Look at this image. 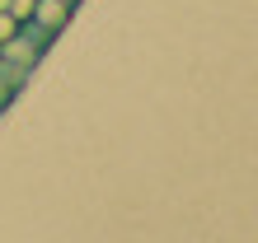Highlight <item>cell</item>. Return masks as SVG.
I'll return each mask as SVG.
<instances>
[{
    "instance_id": "1",
    "label": "cell",
    "mask_w": 258,
    "mask_h": 243,
    "mask_svg": "<svg viewBox=\"0 0 258 243\" xmlns=\"http://www.w3.org/2000/svg\"><path fill=\"white\" fill-rule=\"evenodd\" d=\"M75 10H80V0H33V14H28V19L42 24L47 33H61Z\"/></svg>"
},
{
    "instance_id": "2",
    "label": "cell",
    "mask_w": 258,
    "mask_h": 243,
    "mask_svg": "<svg viewBox=\"0 0 258 243\" xmlns=\"http://www.w3.org/2000/svg\"><path fill=\"white\" fill-rule=\"evenodd\" d=\"M14 28H19V19H14L10 10H0V42H5V38L14 33Z\"/></svg>"
}]
</instances>
